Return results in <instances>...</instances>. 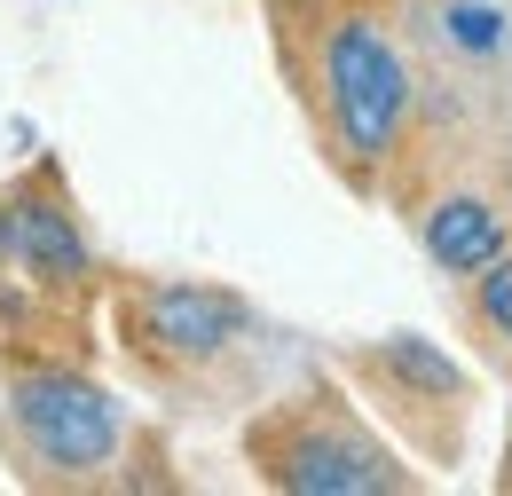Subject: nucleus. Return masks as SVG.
Instances as JSON below:
<instances>
[{"label":"nucleus","instance_id":"obj_1","mask_svg":"<svg viewBox=\"0 0 512 496\" xmlns=\"http://www.w3.org/2000/svg\"><path fill=\"white\" fill-rule=\"evenodd\" d=\"M410 87L418 79H410L402 40L363 0H339L316 24V95H323L331 134H339V158L379 166L394 150V134H402V119H410Z\"/></svg>","mask_w":512,"mask_h":496},{"label":"nucleus","instance_id":"obj_2","mask_svg":"<svg viewBox=\"0 0 512 496\" xmlns=\"http://www.w3.org/2000/svg\"><path fill=\"white\" fill-rule=\"evenodd\" d=\"M253 457L268 465L276 489L300 496H394L410 489V473L386 457V441H371L339 402H300L276 426L253 434Z\"/></svg>","mask_w":512,"mask_h":496},{"label":"nucleus","instance_id":"obj_3","mask_svg":"<svg viewBox=\"0 0 512 496\" xmlns=\"http://www.w3.org/2000/svg\"><path fill=\"white\" fill-rule=\"evenodd\" d=\"M8 434H16V449H24L40 473H56V481H95V473H111L119 449H127L119 402H111L103 386L71 378V371H24L16 378V386H8Z\"/></svg>","mask_w":512,"mask_h":496},{"label":"nucleus","instance_id":"obj_4","mask_svg":"<svg viewBox=\"0 0 512 496\" xmlns=\"http://www.w3.org/2000/svg\"><path fill=\"white\" fill-rule=\"evenodd\" d=\"M253 331V308L221 284H150L134 300V339L166 363H213Z\"/></svg>","mask_w":512,"mask_h":496},{"label":"nucleus","instance_id":"obj_5","mask_svg":"<svg viewBox=\"0 0 512 496\" xmlns=\"http://www.w3.org/2000/svg\"><path fill=\"white\" fill-rule=\"evenodd\" d=\"M0 252L16 268H32L40 284H79L87 276V245H79V221L56 189H16L0 205Z\"/></svg>","mask_w":512,"mask_h":496},{"label":"nucleus","instance_id":"obj_6","mask_svg":"<svg viewBox=\"0 0 512 496\" xmlns=\"http://www.w3.org/2000/svg\"><path fill=\"white\" fill-rule=\"evenodd\" d=\"M426 252L442 260L449 276H481L497 252H505V213L489 197H442L426 213Z\"/></svg>","mask_w":512,"mask_h":496},{"label":"nucleus","instance_id":"obj_7","mask_svg":"<svg viewBox=\"0 0 512 496\" xmlns=\"http://www.w3.org/2000/svg\"><path fill=\"white\" fill-rule=\"evenodd\" d=\"M481 323L512 347V252H497V260L481 268Z\"/></svg>","mask_w":512,"mask_h":496},{"label":"nucleus","instance_id":"obj_8","mask_svg":"<svg viewBox=\"0 0 512 496\" xmlns=\"http://www.w3.org/2000/svg\"><path fill=\"white\" fill-rule=\"evenodd\" d=\"M442 24H449V40H457V48H473V56H489V48L505 40V16H489L481 0H457Z\"/></svg>","mask_w":512,"mask_h":496}]
</instances>
